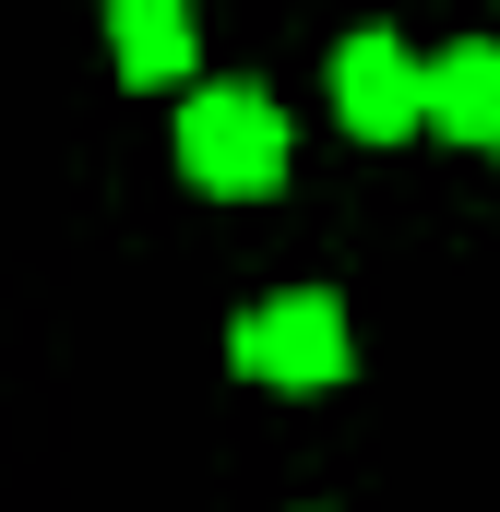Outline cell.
I'll use <instances>...</instances> for the list:
<instances>
[{"label": "cell", "mask_w": 500, "mask_h": 512, "mask_svg": "<svg viewBox=\"0 0 500 512\" xmlns=\"http://www.w3.org/2000/svg\"><path fill=\"white\" fill-rule=\"evenodd\" d=\"M417 131L500 143V36H453L441 60H417Z\"/></svg>", "instance_id": "obj_4"}, {"label": "cell", "mask_w": 500, "mask_h": 512, "mask_svg": "<svg viewBox=\"0 0 500 512\" xmlns=\"http://www.w3.org/2000/svg\"><path fill=\"white\" fill-rule=\"evenodd\" d=\"M191 0H108V60H120V84H191Z\"/></svg>", "instance_id": "obj_5"}, {"label": "cell", "mask_w": 500, "mask_h": 512, "mask_svg": "<svg viewBox=\"0 0 500 512\" xmlns=\"http://www.w3.org/2000/svg\"><path fill=\"white\" fill-rule=\"evenodd\" d=\"M334 120L358 131V143H405L417 131V48L405 36H346L334 48Z\"/></svg>", "instance_id": "obj_3"}, {"label": "cell", "mask_w": 500, "mask_h": 512, "mask_svg": "<svg viewBox=\"0 0 500 512\" xmlns=\"http://www.w3.org/2000/svg\"><path fill=\"white\" fill-rule=\"evenodd\" d=\"M227 358H239V382H262V393H334L346 382V310H334L322 286H286V298L239 310Z\"/></svg>", "instance_id": "obj_2"}, {"label": "cell", "mask_w": 500, "mask_h": 512, "mask_svg": "<svg viewBox=\"0 0 500 512\" xmlns=\"http://www.w3.org/2000/svg\"><path fill=\"white\" fill-rule=\"evenodd\" d=\"M286 108L262 96V84H203L191 108H179V179L191 191H215V203H262V191H286Z\"/></svg>", "instance_id": "obj_1"}]
</instances>
